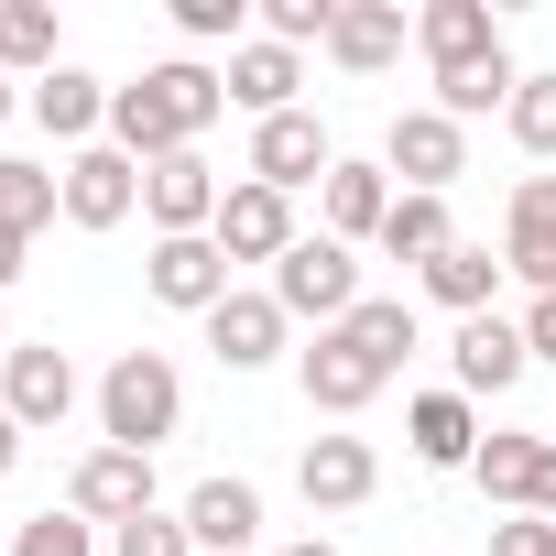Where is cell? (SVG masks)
<instances>
[{
  "instance_id": "cell-1",
  "label": "cell",
  "mask_w": 556,
  "mask_h": 556,
  "mask_svg": "<svg viewBox=\"0 0 556 556\" xmlns=\"http://www.w3.org/2000/svg\"><path fill=\"white\" fill-rule=\"evenodd\" d=\"M218 110H229L218 66L164 55V66H142L131 88H110V142H121L131 164H164V153H197V142L218 131Z\"/></svg>"
},
{
  "instance_id": "cell-2",
  "label": "cell",
  "mask_w": 556,
  "mask_h": 556,
  "mask_svg": "<svg viewBox=\"0 0 556 556\" xmlns=\"http://www.w3.org/2000/svg\"><path fill=\"white\" fill-rule=\"evenodd\" d=\"M186 426V371L164 361V350H121L110 371H99V447H164Z\"/></svg>"
},
{
  "instance_id": "cell-3",
  "label": "cell",
  "mask_w": 556,
  "mask_h": 556,
  "mask_svg": "<svg viewBox=\"0 0 556 556\" xmlns=\"http://www.w3.org/2000/svg\"><path fill=\"white\" fill-rule=\"evenodd\" d=\"M273 306L285 317H317V328H339L350 306H361V262H350V240H295L285 262H273Z\"/></svg>"
},
{
  "instance_id": "cell-4",
  "label": "cell",
  "mask_w": 556,
  "mask_h": 556,
  "mask_svg": "<svg viewBox=\"0 0 556 556\" xmlns=\"http://www.w3.org/2000/svg\"><path fill=\"white\" fill-rule=\"evenodd\" d=\"M382 175H404V197H447L458 175H469V131L426 99V110H393V131H382Z\"/></svg>"
},
{
  "instance_id": "cell-5",
  "label": "cell",
  "mask_w": 556,
  "mask_h": 556,
  "mask_svg": "<svg viewBox=\"0 0 556 556\" xmlns=\"http://www.w3.org/2000/svg\"><path fill=\"white\" fill-rule=\"evenodd\" d=\"M469 480H480V502H502V513H545V523H556V437L502 426V437H480Z\"/></svg>"
},
{
  "instance_id": "cell-6",
  "label": "cell",
  "mask_w": 556,
  "mask_h": 556,
  "mask_svg": "<svg viewBox=\"0 0 556 556\" xmlns=\"http://www.w3.org/2000/svg\"><path fill=\"white\" fill-rule=\"evenodd\" d=\"M251 186H273V197H295V186H328L339 175V142H328V121L317 110H285V121H251V164H240Z\"/></svg>"
},
{
  "instance_id": "cell-7",
  "label": "cell",
  "mask_w": 556,
  "mask_h": 556,
  "mask_svg": "<svg viewBox=\"0 0 556 556\" xmlns=\"http://www.w3.org/2000/svg\"><path fill=\"white\" fill-rule=\"evenodd\" d=\"M218 164L207 153H164V164H142V218H153V240H207L218 229Z\"/></svg>"
},
{
  "instance_id": "cell-8",
  "label": "cell",
  "mask_w": 556,
  "mask_h": 556,
  "mask_svg": "<svg viewBox=\"0 0 556 556\" xmlns=\"http://www.w3.org/2000/svg\"><path fill=\"white\" fill-rule=\"evenodd\" d=\"M197 328H207L218 371H273V361H285V339H295V317L273 306V285H262V295H251V285H229V306H207Z\"/></svg>"
},
{
  "instance_id": "cell-9",
  "label": "cell",
  "mask_w": 556,
  "mask_h": 556,
  "mask_svg": "<svg viewBox=\"0 0 556 556\" xmlns=\"http://www.w3.org/2000/svg\"><path fill=\"white\" fill-rule=\"evenodd\" d=\"M0 404H12V426H66L77 415V361L55 339H12V361H0Z\"/></svg>"
},
{
  "instance_id": "cell-10",
  "label": "cell",
  "mask_w": 556,
  "mask_h": 556,
  "mask_svg": "<svg viewBox=\"0 0 556 556\" xmlns=\"http://www.w3.org/2000/svg\"><path fill=\"white\" fill-rule=\"evenodd\" d=\"M207 240H218V251H229V273H240V262H285L306 229H295V197H273V186H251V175H240V186L218 197V229H207Z\"/></svg>"
},
{
  "instance_id": "cell-11",
  "label": "cell",
  "mask_w": 556,
  "mask_h": 556,
  "mask_svg": "<svg viewBox=\"0 0 556 556\" xmlns=\"http://www.w3.org/2000/svg\"><path fill=\"white\" fill-rule=\"evenodd\" d=\"M502 273L523 295H556V175H523L502 207Z\"/></svg>"
},
{
  "instance_id": "cell-12",
  "label": "cell",
  "mask_w": 556,
  "mask_h": 556,
  "mask_svg": "<svg viewBox=\"0 0 556 556\" xmlns=\"http://www.w3.org/2000/svg\"><path fill=\"white\" fill-rule=\"evenodd\" d=\"M131 207H142V164H131L121 142L66 153V229H121Z\"/></svg>"
},
{
  "instance_id": "cell-13",
  "label": "cell",
  "mask_w": 556,
  "mask_h": 556,
  "mask_svg": "<svg viewBox=\"0 0 556 556\" xmlns=\"http://www.w3.org/2000/svg\"><path fill=\"white\" fill-rule=\"evenodd\" d=\"M295 382H306V404H317V415H361L393 371H382L350 328H317V350H295Z\"/></svg>"
},
{
  "instance_id": "cell-14",
  "label": "cell",
  "mask_w": 556,
  "mask_h": 556,
  "mask_svg": "<svg viewBox=\"0 0 556 556\" xmlns=\"http://www.w3.org/2000/svg\"><path fill=\"white\" fill-rule=\"evenodd\" d=\"M66 513H88V523L164 513V502H153V458H142V447H88V458H77V480H66Z\"/></svg>"
},
{
  "instance_id": "cell-15",
  "label": "cell",
  "mask_w": 556,
  "mask_h": 556,
  "mask_svg": "<svg viewBox=\"0 0 556 556\" xmlns=\"http://www.w3.org/2000/svg\"><path fill=\"white\" fill-rule=\"evenodd\" d=\"M142 295H153V306H175V317H207V306H229V251H218V240H153V262H142Z\"/></svg>"
},
{
  "instance_id": "cell-16",
  "label": "cell",
  "mask_w": 556,
  "mask_h": 556,
  "mask_svg": "<svg viewBox=\"0 0 556 556\" xmlns=\"http://www.w3.org/2000/svg\"><path fill=\"white\" fill-rule=\"evenodd\" d=\"M447 371H458V393L480 404V393H513L523 371H534V350H523V317H458V339H447Z\"/></svg>"
},
{
  "instance_id": "cell-17",
  "label": "cell",
  "mask_w": 556,
  "mask_h": 556,
  "mask_svg": "<svg viewBox=\"0 0 556 556\" xmlns=\"http://www.w3.org/2000/svg\"><path fill=\"white\" fill-rule=\"evenodd\" d=\"M295 491H306V513H361V502L382 491V458H371V437H306V458H295Z\"/></svg>"
},
{
  "instance_id": "cell-18",
  "label": "cell",
  "mask_w": 556,
  "mask_h": 556,
  "mask_svg": "<svg viewBox=\"0 0 556 556\" xmlns=\"http://www.w3.org/2000/svg\"><path fill=\"white\" fill-rule=\"evenodd\" d=\"M218 88H229V110H251V121H285V110H306V99H295V88H306V55L273 45V34H251V45L218 66Z\"/></svg>"
},
{
  "instance_id": "cell-19",
  "label": "cell",
  "mask_w": 556,
  "mask_h": 556,
  "mask_svg": "<svg viewBox=\"0 0 556 556\" xmlns=\"http://www.w3.org/2000/svg\"><path fill=\"white\" fill-rule=\"evenodd\" d=\"M23 110L66 142V153H88V142H110V77H88V66H55V77H34L23 88Z\"/></svg>"
},
{
  "instance_id": "cell-20",
  "label": "cell",
  "mask_w": 556,
  "mask_h": 556,
  "mask_svg": "<svg viewBox=\"0 0 556 556\" xmlns=\"http://www.w3.org/2000/svg\"><path fill=\"white\" fill-rule=\"evenodd\" d=\"M186 534H197V556H251V534H262V491H251L240 469L197 480V491H186Z\"/></svg>"
},
{
  "instance_id": "cell-21",
  "label": "cell",
  "mask_w": 556,
  "mask_h": 556,
  "mask_svg": "<svg viewBox=\"0 0 556 556\" xmlns=\"http://www.w3.org/2000/svg\"><path fill=\"white\" fill-rule=\"evenodd\" d=\"M404 45H415L404 0H339V34H328V66H350V77H382V66H404Z\"/></svg>"
},
{
  "instance_id": "cell-22",
  "label": "cell",
  "mask_w": 556,
  "mask_h": 556,
  "mask_svg": "<svg viewBox=\"0 0 556 556\" xmlns=\"http://www.w3.org/2000/svg\"><path fill=\"white\" fill-rule=\"evenodd\" d=\"M404 447H415L426 469H469V458H480V404H469L458 382H447V393H415V404H404Z\"/></svg>"
},
{
  "instance_id": "cell-23",
  "label": "cell",
  "mask_w": 556,
  "mask_h": 556,
  "mask_svg": "<svg viewBox=\"0 0 556 556\" xmlns=\"http://www.w3.org/2000/svg\"><path fill=\"white\" fill-rule=\"evenodd\" d=\"M415 45H426L437 77H447V66H480V55H502V12H491V0H426V12H415Z\"/></svg>"
},
{
  "instance_id": "cell-24",
  "label": "cell",
  "mask_w": 556,
  "mask_h": 556,
  "mask_svg": "<svg viewBox=\"0 0 556 556\" xmlns=\"http://www.w3.org/2000/svg\"><path fill=\"white\" fill-rule=\"evenodd\" d=\"M393 197H404V186H393L382 164H350V153H339V175L317 186V207H328V240H382Z\"/></svg>"
},
{
  "instance_id": "cell-25",
  "label": "cell",
  "mask_w": 556,
  "mask_h": 556,
  "mask_svg": "<svg viewBox=\"0 0 556 556\" xmlns=\"http://www.w3.org/2000/svg\"><path fill=\"white\" fill-rule=\"evenodd\" d=\"M415 285L447 306V317H491V295H502V262H491V240H447Z\"/></svg>"
},
{
  "instance_id": "cell-26",
  "label": "cell",
  "mask_w": 556,
  "mask_h": 556,
  "mask_svg": "<svg viewBox=\"0 0 556 556\" xmlns=\"http://www.w3.org/2000/svg\"><path fill=\"white\" fill-rule=\"evenodd\" d=\"M45 218H66V164H34V153H0V229H45Z\"/></svg>"
},
{
  "instance_id": "cell-27",
  "label": "cell",
  "mask_w": 556,
  "mask_h": 556,
  "mask_svg": "<svg viewBox=\"0 0 556 556\" xmlns=\"http://www.w3.org/2000/svg\"><path fill=\"white\" fill-rule=\"evenodd\" d=\"M66 55H55V0H0V77H55Z\"/></svg>"
},
{
  "instance_id": "cell-28",
  "label": "cell",
  "mask_w": 556,
  "mask_h": 556,
  "mask_svg": "<svg viewBox=\"0 0 556 556\" xmlns=\"http://www.w3.org/2000/svg\"><path fill=\"white\" fill-rule=\"evenodd\" d=\"M513 88H523V66H513V45H502V55H480V66H447V77H437V110L469 131V121L513 110Z\"/></svg>"
},
{
  "instance_id": "cell-29",
  "label": "cell",
  "mask_w": 556,
  "mask_h": 556,
  "mask_svg": "<svg viewBox=\"0 0 556 556\" xmlns=\"http://www.w3.org/2000/svg\"><path fill=\"white\" fill-rule=\"evenodd\" d=\"M447 240H458L447 197H393V218H382V262H415V273H426Z\"/></svg>"
},
{
  "instance_id": "cell-30",
  "label": "cell",
  "mask_w": 556,
  "mask_h": 556,
  "mask_svg": "<svg viewBox=\"0 0 556 556\" xmlns=\"http://www.w3.org/2000/svg\"><path fill=\"white\" fill-rule=\"evenodd\" d=\"M339 328H350V339H361V350H371L382 371H404V361L426 350V328H415V306H404V295H361V306H350Z\"/></svg>"
},
{
  "instance_id": "cell-31",
  "label": "cell",
  "mask_w": 556,
  "mask_h": 556,
  "mask_svg": "<svg viewBox=\"0 0 556 556\" xmlns=\"http://www.w3.org/2000/svg\"><path fill=\"white\" fill-rule=\"evenodd\" d=\"M502 131L534 153V164H556V66H534L523 88H513V110H502Z\"/></svg>"
},
{
  "instance_id": "cell-32",
  "label": "cell",
  "mask_w": 556,
  "mask_h": 556,
  "mask_svg": "<svg viewBox=\"0 0 556 556\" xmlns=\"http://www.w3.org/2000/svg\"><path fill=\"white\" fill-rule=\"evenodd\" d=\"M12 556H99V523L88 513H34V523H12Z\"/></svg>"
},
{
  "instance_id": "cell-33",
  "label": "cell",
  "mask_w": 556,
  "mask_h": 556,
  "mask_svg": "<svg viewBox=\"0 0 556 556\" xmlns=\"http://www.w3.org/2000/svg\"><path fill=\"white\" fill-rule=\"evenodd\" d=\"M262 34L306 55V45H328V34H339V0H262Z\"/></svg>"
},
{
  "instance_id": "cell-34",
  "label": "cell",
  "mask_w": 556,
  "mask_h": 556,
  "mask_svg": "<svg viewBox=\"0 0 556 556\" xmlns=\"http://www.w3.org/2000/svg\"><path fill=\"white\" fill-rule=\"evenodd\" d=\"M110 556H197V534H186V513H131V523H110Z\"/></svg>"
},
{
  "instance_id": "cell-35",
  "label": "cell",
  "mask_w": 556,
  "mask_h": 556,
  "mask_svg": "<svg viewBox=\"0 0 556 556\" xmlns=\"http://www.w3.org/2000/svg\"><path fill=\"white\" fill-rule=\"evenodd\" d=\"M240 23H251V0H175V34H186V45H229V55H240V45H251Z\"/></svg>"
},
{
  "instance_id": "cell-36",
  "label": "cell",
  "mask_w": 556,
  "mask_h": 556,
  "mask_svg": "<svg viewBox=\"0 0 556 556\" xmlns=\"http://www.w3.org/2000/svg\"><path fill=\"white\" fill-rule=\"evenodd\" d=\"M491 556H556V523L545 513H502L491 523Z\"/></svg>"
},
{
  "instance_id": "cell-37",
  "label": "cell",
  "mask_w": 556,
  "mask_h": 556,
  "mask_svg": "<svg viewBox=\"0 0 556 556\" xmlns=\"http://www.w3.org/2000/svg\"><path fill=\"white\" fill-rule=\"evenodd\" d=\"M523 350H534V361H556V295H534V306H523Z\"/></svg>"
},
{
  "instance_id": "cell-38",
  "label": "cell",
  "mask_w": 556,
  "mask_h": 556,
  "mask_svg": "<svg viewBox=\"0 0 556 556\" xmlns=\"http://www.w3.org/2000/svg\"><path fill=\"white\" fill-rule=\"evenodd\" d=\"M23 251H34L23 229H0V295H12V285H23Z\"/></svg>"
},
{
  "instance_id": "cell-39",
  "label": "cell",
  "mask_w": 556,
  "mask_h": 556,
  "mask_svg": "<svg viewBox=\"0 0 556 556\" xmlns=\"http://www.w3.org/2000/svg\"><path fill=\"white\" fill-rule=\"evenodd\" d=\"M23 469V426H12V404H0V480Z\"/></svg>"
},
{
  "instance_id": "cell-40",
  "label": "cell",
  "mask_w": 556,
  "mask_h": 556,
  "mask_svg": "<svg viewBox=\"0 0 556 556\" xmlns=\"http://www.w3.org/2000/svg\"><path fill=\"white\" fill-rule=\"evenodd\" d=\"M23 121V77H0V131H12Z\"/></svg>"
},
{
  "instance_id": "cell-41",
  "label": "cell",
  "mask_w": 556,
  "mask_h": 556,
  "mask_svg": "<svg viewBox=\"0 0 556 556\" xmlns=\"http://www.w3.org/2000/svg\"><path fill=\"white\" fill-rule=\"evenodd\" d=\"M285 556H339V545H328V534H295V545H285Z\"/></svg>"
},
{
  "instance_id": "cell-42",
  "label": "cell",
  "mask_w": 556,
  "mask_h": 556,
  "mask_svg": "<svg viewBox=\"0 0 556 556\" xmlns=\"http://www.w3.org/2000/svg\"><path fill=\"white\" fill-rule=\"evenodd\" d=\"M0 361H12V317H0Z\"/></svg>"
}]
</instances>
